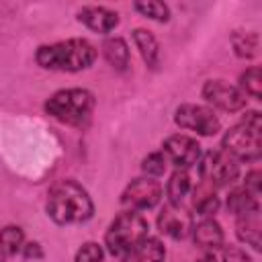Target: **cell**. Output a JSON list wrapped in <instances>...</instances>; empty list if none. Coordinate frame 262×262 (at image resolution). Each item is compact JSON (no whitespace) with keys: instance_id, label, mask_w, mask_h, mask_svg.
<instances>
[{"instance_id":"1","label":"cell","mask_w":262,"mask_h":262,"mask_svg":"<svg viewBox=\"0 0 262 262\" xmlns=\"http://www.w3.org/2000/svg\"><path fill=\"white\" fill-rule=\"evenodd\" d=\"M94 203L76 180H59L47 194V215L57 225L84 223L92 217Z\"/></svg>"},{"instance_id":"2","label":"cell","mask_w":262,"mask_h":262,"mask_svg":"<svg viewBox=\"0 0 262 262\" xmlns=\"http://www.w3.org/2000/svg\"><path fill=\"white\" fill-rule=\"evenodd\" d=\"M96 47L86 39H66L51 45H41L35 53V61L43 70L55 72H80L94 63Z\"/></svg>"},{"instance_id":"3","label":"cell","mask_w":262,"mask_h":262,"mask_svg":"<svg viewBox=\"0 0 262 262\" xmlns=\"http://www.w3.org/2000/svg\"><path fill=\"white\" fill-rule=\"evenodd\" d=\"M223 151L233 160L254 162L262 151V117L258 111H250L223 135Z\"/></svg>"},{"instance_id":"4","label":"cell","mask_w":262,"mask_h":262,"mask_svg":"<svg viewBox=\"0 0 262 262\" xmlns=\"http://www.w3.org/2000/svg\"><path fill=\"white\" fill-rule=\"evenodd\" d=\"M94 104L96 100L92 92L84 88H66L49 96V100L45 102V111L59 123L72 127H84L92 117Z\"/></svg>"},{"instance_id":"5","label":"cell","mask_w":262,"mask_h":262,"mask_svg":"<svg viewBox=\"0 0 262 262\" xmlns=\"http://www.w3.org/2000/svg\"><path fill=\"white\" fill-rule=\"evenodd\" d=\"M147 219L139 211H125L108 225L104 233V246L113 256H125L141 239L147 237Z\"/></svg>"},{"instance_id":"6","label":"cell","mask_w":262,"mask_h":262,"mask_svg":"<svg viewBox=\"0 0 262 262\" xmlns=\"http://www.w3.org/2000/svg\"><path fill=\"white\" fill-rule=\"evenodd\" d=\"M199 172L205 184L219 188V186L231 184L237 178L239 166H237V160H233L225 151H209L205 154L203 160H199Z\"/></svg>"},{"instance_id":"7","label":"cell","mask_w":262,"mask_h":262,"mask_svg":"<svg viewBox=\"0 0 262 262\" xmlns=\"http://www.w3.org/2000/svg\"><path fill=\"white\" fill-rule=\"evenodd\" d=\"M174 121L180 129L194 131L199 135H215L221 127L215 113L203 104H180L174 113Z\"/></svg>"},{"instance_id":"8","label":"cell","mask_w":262,"mask_h":262,"mask_svg":"<svg viewBox=\"0 0 262 262\" xmlns=\"http://www.w3.org/2000/svg\"><path fill=\"white\" fill-rule=\"evenodd\" d=\"M162 201V186L154 178H135L127 184L121 194V203L131 211H147L154 209Z\"/></svg>"},{"instance_id":"9","label":"cell","mask_w":262,"mask_h":262,"mask_svg":"<svg viewBox=\"0 0 262 262\" xmlns=\"http://www.w3.org/2000/svg\"><path fill=\"white\" fill-rule=\"evenodd\" d=\"M203 98L225 113H237L246 106V94L225 80H207L203 86Z\"/></svg>"},{"instance_id":"10","label":"cell","mask_w":262,"mask_h":262,"mask_svg":"<svg viewBox=\"0 0 262 262\" xmlns=\"http://www.w3.org/2000/svg\"><path fill=\"white\" fill-rule=\"evenodd\" d=\"M162 154L170 164H174L180 170H186L201 160V145L194 137L188 135H170L162 143Z\"/></svg>"},{"instance_id":"11","label":"cell","mask_w":262,"mask_h":262,"mask_svg":"<svg viewBox=\"0 0 262 262\" xmlns=\"http://www.w3.org/2000/svg\"><path fill=\"white\" fill-rule=\"evenodd\" d=\"M158 227L162 233H166L174 239H182L192 231V217L180 205L168 203L162 209V213L158 215Z\"/></svg>"},{"instance_id":"12","label":"cell","mask_w":262,"mask_h":262,"mask_svg":"<svg viewBox=\"0 0 262 262\" xmlns=\"http://www.w3.org/2000/svg\"><path fill=\"white\" fill-rule=\"evenodd\" d=\"M78 20L86 25L90 31L106 35L119 25V14L104 6H84L78 10Z\"/></svg>"},{"instance_id":"13","label":"cell","mask_w":262,"mask_h":262,"mask_svg":"<svg viewBox=\"0 0 262 262\" xmlns=\"http://www.w3.org/2000/svg\"><path fill=\"white\" fill-rule=\"evenodd\" d=\"M235 231L237 237L246 244L252 246L254 250H260V207L250 209L242 215H235Z\"/></svg>"},{"instance_id":"14","label":"cell","mask_w":262,"mask_h":262,"mask_svg":"<svg viewBox=\"0 0 262 262\" xmlns=\"http://www.w3.org/2000/svg\"><path fill=\"white\" fill-rule=\"evenodd\" d=\"M166 248L158 237H145L141 239L131 252L123 256V262H164Z\"/></svg>"},{"instance_id":"15","label":"cell","mask_w":262,"mask_h":262,"mask_svg":"<svg viewBox=\"0 0 262 262\" xmlns=\"http://www.w3.org/2000/svg\"><path fill=\"white\" fill-rule=\"evenodd\" d=\"M192 235H194L196 246H201L205 250H217L223 246V229L213 217L201 219L192 227Z\"/></svg>"},{"instance_id":"16","label":"cell","mask_w":262,"mask_h":262,"mask_svg":"<svg viewBox=\"0 0 262 262\" xmlns=\"http://www.w3.org/2000/svg\"><path fill=\"white\" fill-rule=\"evenodd\" d=\"M133 43L135 47L139 49L143 61L149 66V68H156L160 63V45L156 41V37L145 31V29H135L133 31Z\"/></svg>"},{"instance_id":"17","label":"cell","mask_w":262,"mask_h":262,"mask_svg":"<svg viewBox=\"0 0 262 262\" xmlns=\"http://www.w3.org/2000/svg\"><path fill=\"white\" fill-rule=\"evenodd\" d=\"M102 53L106 57V61L119 70V72H125L127 66H129V47L127 43L121 39V37H111L102 43Z\"/></svg>"},{"instance_id":"18","label":"cell","mask_w":262,"mask_h":262,"mask_svg":"<svg viewBox=\"0 0 262 262\" xmlns=\"http://www.w3.org/2000/svg\"><path fill=\"white\" fill-rule=\"evenodd\" d=\"M192 205H194L196 215H201L203 219H207V217L215 215V213H217V209H219V199H217V194H215L213 186H209V184H205V182H203V184L194 190Z\"/></svg>"},{"instance_id":"19","label":"cell","mask_w":262,"mask_h":262,"mask_svg":"<svg viewBox=\"0 0 262 262\" xmlns=\"http://www.w3.org/2000/svg\"><path fill=\"white\" fill-rule=\"evenodd\" d=\"M166 192H168L170 205H180L182 199L190 192V176H188V172L176 168V172H174V174L170 176V180H168Z\"/></svg>"},{"instance_id":"20","label":"cell","mask_w":262,"mask_h":262,"mask_svg":"<svg viewBox=\"0 0 262 262\" xmlns=\"http://www.w3.org/2000/svg\"><path fill=\"white\" fill-rule=\"evenodd\" d=\"M231 45L237 57L250 59L258 53V35L250 31H235L231 35Z\"/></svg>"},{"instance_id":"21","label":"cell","mask_w":262,"mask_h":262,"mask_svg":"<svg viewBox=\"0 0 262 262\" xmlns=\"http://www.w3.org/2000/svg\"><path fill=\"white\" fill-rule=\"evenodd\" d=\"M256 207H258V199L246 186L244 188H233L227 196V209L233 215H242V213H246L250 209H256Z\"/></svg>"},{"instance_id":"22","label":"cell","mask_w":262,"mask_h":262,"mask_svg":"<svg viewBox=\"0 0 262 262\" xmlns=\"http://www.w3.org/2000/svg\"><path fill=\"white\" fill-rule=\"evenodd\" d=\"M25 246V233L18 225H8L0 231V252L4 256H14Z\"/></svg>"},{"instance_id":"23","label":"cell","mask_w":262,"mask_h":262,"mask_svg":"<svg viewBox=\"0 0 262 262\" xmlns=\"http://www.w3.org/2000/svg\"><path fill=\"white\" fill-rule=\"evenodd\" d=\"M239 90L244 94H250L252 98L260 100L262 98V72L258 66L248 68L242 76H239Z\"/></svg>"},{"instance_id":"24","label":"cell","mask_w":262,"mask_h":262,"mask_svg":"<svg viewBox=\"0 0 262 262\" xmlns=\"http://www.w3.org/2000/svg\"><path fill=\"white\" fill-rule=\"evenodd\" d=\"M133 8L143 14L145 18H151V20H158V23H168L170 20V8L164 4V2H158V0H147V2H135Z\"/></svg>"},{"instance_id":"25","label":"cell","mask_w":262,"mask_h":262,"mask_svg":"<svg viewBox=\"0 0 262 262\" xmlns=\"http://www.w3.org/2000/svg\"><path fill=\"white\" fill-rule=\"evenodd\" d=\"M166 166H168V160L162 151H154V154H147L143 160H141V170L147 174V176H162L166 172Z\"/></svg>"},{"instance_id":"26","label":"cell","mask_w":262,"mask_h":262,"mask_svg":"<svg viewBox=\"0 0 262 262\" xmlns=\"http://www.w3.org/2000/svg\"><path fill=\"white\" fill-rule=\"evenodd\" d=\"M102 256H104L102 248L96 242H86L76 252V260L74 262H102Z\"/></svg>"},{"instance_id":"27","label":"cell","mask_w":262,"mask_h":262,"mask_svg":"<svg viewBox=\"0 0 262 262\" xmlns=\"http://www.w3.org/2000/svg\"><path fill=\"white\" fill-rule=\"evenodd\" d=\"M223 262H254L246 252L237 250V248H227L223 252Z\"/></svg>"},{"instance_id":"28","label":"cell","mask_w":262,"mask_h":262,"mask_svg":"<svg viewBox=\"0 0 262 262\" xmlns=\"http://www.w3.org/2000/svg\"><path fill=\"white\" fill-rule=\"evenodd\" d=\"M246 188L254 194L260 192V172L258 170H252L248 176H246Z\"/></svg>"},{"instance_id":"29","label":"cell","mask_w":262,"mask_h":262,"mask_svg":"<svg viewBox=\"0 0 262 262\" xmlns=\"http://www.w3.org/2000/svg\"><path fill=\"white\" fill-rule=\"evenodd\" d=\"M23 252H25V256H27V258H41V256H43V252H41V246H39L37 242L25 244V246H23Z\"/></svg>"},{"instance_id":"30","label":"cell","mask_w":262,"mask_h":262,"mask_svg":"<svg viewBox=\"0 0 262 262\" xmlns=\"http://www.w3.org/2000/svg\"><path fill=\"white\" fill-rule=\"evenodd\" d=\"M199 262H217V260H215V256H213V254H205Z\"/></svg>"},{"instance_id":"31","label":"cell","mask_w":262,"mask_h":262,"mask_svg":"<svg viewBox=\"0 0 262 262\" xmlns=\"http://www.w3.org/2000/svg\"><path fill=\"white\" fill-rule=\"evenodd\" d=\"M4 258H6V256H4L2 252H0V262H4Z\"/></svg>"}]
</instances>
